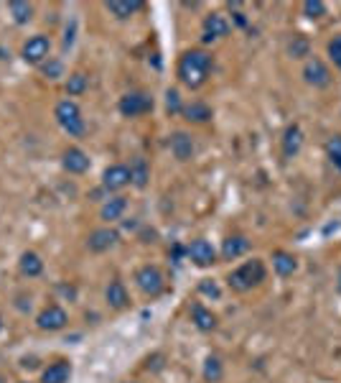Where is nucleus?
Listing matches in <instances>:
<instances>
[{
  "label": "nucleus",
  "mask_w": 341,
  "mask_h": 383,
  "mask_svg": "<svg viewBox=\"0 0 341 383\" xmlns=\"http://www.w3.org/2000/svg\"><path fill=\"white\" fill-rule=\"evenodd\" d=\"M49 54H51V38L46 33H33L21 46V59L28 67H41L49 59Z\"/></svg>",
  "instance_id": "6"
},
{
  "label": "nucleus",
  "mask_w": 341,
  "mask_h": 383,
  "mask_svg": "<svg viewBox=\"0 0 341 383\" xmlns=\"http://www.w3.org/2000/svg\"><path fill=\"white\" fill-rule=\"evenodd\" d=\"M212 67H214V54L212 51L202 49V46L186 49L176 64L178 82L189 89H202L212 77Z\"/></svg>",
  "instance_id": "1"
},
{
  "label": "nucleus",
  "mask_w": 341,
  "mask_h": 383,
  "mask_svg": "<svg viewBox=\"0 0 341 383\" xmlns=\"http://www.w3.org/2000/svg\"><path fill=\"white\" fill-rule=\"evenodd\" d=\"M199 294H204V296H212V299H219L221 289H219V284H216V281L204 279V281H199Z\"/></svg>",
  "instance_id": "35"
},
{
  "label": "nucleus",
  "mask_w": 341,
  "mask_h": 383,
  "mask_svg": "<svg viewBox=\"0 0 341 383\" xmlns=\"http://www.w3.org/2000/svg\"><path fill=\"white\" fill-rule=\"evenodd\" d=\"M202 376L207 383H219L221 378H224V363H221L219 355H207L204 368H202Z\"/></svg>",
  "instance_id": "27"
},
{
  "label": "nucleus",
  "mask_w": 341,
  "mask_h": 383,
  "mask_svg": "<svg viewBox=\"0 0 341 383\" xmlns=\"http://www.w3.org/2000/svg\"><path fill=\"white\" fill-rule=\"evenodd\" d=\"M135 287L146 294V296L156 299V296H161V294H163V289H166L163 271H161L158 266H153V263L140 266L138 271H135Z\"/></svg>",
  "instance_id": "5"
},
{
  "label": "nucleus",
  "mask_w": 341,
  "mask_h": 383,
  "mask_svg": "<svg viewBox=\"0 0 341 383\" xmlns=\"http://www.w3.org/2000/svg\"><path fill=\"white\" fill-rule=\"evenodd\" d=\"M36 327L41 332H62L64 327H69V312L62 304H46L36 314Z\"/></svg>",
  "instance_id": "7"
},
{
  "label": "nucleus",
  "mask_w": 341,
  "mask_h": 383,
  "mask_svg": "<svg viewBox=\"0 0 341 383\" xmlns=\"http://www.w3.org/2000/svg\"><path fill=\"white\" fill-rule=\"evenodd\" d=\"M232 16H234V23H237V26H242V28H245V26H247V18H245V13L234 11Z\"/></svg>",
  "instance_id": "37"
},
{
  "label": "nucleus",
  "mask_w": 341,
  "mask_h": 383,
  "mask_svg": "<svg viewBox=\"0 0 341 383\" xmlns=\"http://www.w3.org/2000/svg\"><path fill=\"white\" fill-rule=\"evenodd\" d=\"M168 146H170V153H173L178 161H191L196 153V140L189 131H173L168 138Z\"/></svg>",
  "instance_id": "14"
},
{
  "label": "nucleus",
  "mask_w": 341,
  "mask_h": 383,
  "mask_svg": "<svg viewBox=\"0 0 341 383\" xmlns=\"http://www.w3.org/2000/svg\"><path fill=\"white\" fill-rule=\"evenodd\" d=\"M74 33H76V21H69V26H67V33H64V44H62L64 51L71 49V44H74Z\"/></svg>",
  "instance_id": "36"
},
{
  "label": "nucleus",
  "mask_w": 341,
  "mask_h": 383,
  "mask_svg": "<svg viewBox=\"0 0 341 383\" xmlns=\"http://www.w3.org/2000/svg\"><path fill=\"white\" fill-rule=\"evenodd\" d=\"M267 276V268L265 263L260 261V258H253V261H245L242 266H237L232 274L227 276V287L237 294H245V292H253L255 287H260Z\"/></svg>",
  "instance_id": "2"
},
{
  "label": "nucleus",
  "mask_w": 341,
  "mask_h": 383,
  "mask_svg": "<svg viewBox=\"0 0 341 383\" xmlns=\"http://www.w3.org/2000/svg\"><path fill=\"white\" fill-rule=\"evenodd\" d=\"M125 187H130V169H127V164H112L102 172V189L108 194H117Z\"/></svg>",
  "instance_id": "13"
},
{
  "label": "nucleus",
  "mask_w": 341,
  "mask_h": 383,
  "mask_svg": "<svg viewBox=\"0 0 341 383\" xmlns=\"http://www.w3.org/2000/svg\"><path fill=\"white\" fill-rule=\"evenodd\" d=\"M64 89H67V95H69V97L84 95V92L89 89V74H84V72H71V74L67 77V84H64Z\"/></svg>",
  "instance_id": "28"
},
{
  "label": "nucleus",
  "mask_w": 341,
  "mask_h": 383,
  "mask_svg": "<svg viewBox=\"0 0 341 383\" xmlns=\"http://www.w3.org/2000/svg\"><path fill=\"white\" fill-rule=\"evenodd\" d=\"M71 373H74V365L67 357H59L54 363H49L44 370H41V378L38 383H69Z\"/></svg>",
  "instance_id": "15"
},
{
  "label": "nucleus",
  "mask_w": 341,
  "mask_h": 383,
  "mask_svg": "<svg viewBox=\"0 0 341 383\" xmlns=\"http://www.w3.org/2000/svg\"><path fill=\"white\" fill-rule=\"evenodd\" d=\"M125 383H135V381H125Z\"/></svg>",
  "instance_id": "39"
},
{
  "label": "nucleus",
  "mask_w": 341,
  "mask_h": 383,
  "mask_svg": "<svg viewBox=\"0 0 341 383\" xmlns=\"http://www.w3.org/2000/svg\"><path fill=\"white\" fill-rule=\"evenodd\" d=\"M21 383H31V381H21Z\"/></svg>",
  "instance_id": "38"
},
{
  "label": "nucleus",
  "mask_w": 341,
  "mask_h": 383,
  "mask_svg": "<svg viewBox=\"0 0 341 383\" xmlns=\"http://www.w3.org/2000/svg\"><path fill=\"white\" fill-rule=\"evenodd\" d=\"M105 8H108L110 16H115L117 21H127L143 8V0H110V3H105Z\"/></svg>",
  "instance_id": "25"
},
{
  "label": "nucleus",
  "mask_w": 341,
  "mask_h": 383,
  "mask_svg": "<svg viewBox=\"0 0 341 383\" xmlns=\"http://www.w3.org/2000/svg\"><path fill=\"white\" fill-rule=\"evenodd\" d=\"M250 248H253V243L247 240L245 235H227L221 240L219 255H221V261H237V258H242L245 253H250Z\"/></svg>",
  "instance_id": "17"
},
{
  "label": "nucleus",
  "mask_w": 341,
  "mask_h": 383,
  "mask_svg": "<svg viewBox=\"0 0 341 383\" xmlns=\"http://www.w3.org/2000/svg\"><path fill=\"white\" fill-rule=\"evenodd\" d=\"M38 70H41V74H44L46 79H51V82H54V79H62V77H64V62H62V59H57V57H49L44 64H41V67H38Z\"/></svg>",
  "instance_id": "30"
},
{
  "label": "nucleus",
  "mask_w": 341,
  "mask_h": 383,
  "mask_svg": "<svg viewBox=\"0 0 341 383\" xmlns=\"http://www.w3.org/2000/svg\"><path fill=\"white\" fill-rule=\"evenodd\" d=\"M186 258L194 263L196 268H212L216 263V248L204 238H196L186 245Z\"/></svg>",
  "instance_id": "10"
},
{
  "label": "nucleus",
  "mask_w": 341,
  "mask_h": 383,
  "mask_svg": "<svg viewBox=\"0 0 341 383\" xmlns=\"http://www.w3.org/2000/svg\"><path fill=\"white\" fill-rule=\"evenodd\" d=\"M127 169H130V184L140 192L148 189V184H151V164L143 156H133Z\"/></svg>",
  "instance_id": "21"
},
{
  "label": "nucleus",
  "mask_w": 341,
  "mask_h": 383,
  "mask_svg": "<svg viewBox=\"0 0 341 383\" xmlns=\"http://www.w3.org/2000/svg\"><path fill=\"white\" fill-rule=\"evenodd\" d=\"M280 146H283V156L285 159H296L301 148H304V131L298 123H291V126L283 131V138H280Z\"/></svg>",
  "instance_id": "18"
},
{
  "label": "nucleus",
  "mask_w": 341,
  "mask_h": 383,
  "mask_svg": "<svg viewBox=\"0 0 341 383\" xmlns=\"http://www.w3.org/2000/svg\"><path fill=\"white\" fill-rule=\"evenodd\" d=\"M288 54L291 59H311V41L306 36H293V41L288 44Z\"/></svg>",
  "instance_id": "29"
},
{
  "label": "nucleus",
  "mask_w": 341,
  "mask_h": 383,
  "mask_svg": "<svg viewBox=\"0 0 341 383\" xmlns=\"http://www.w3.org/2000/svg\"><path fill=\"white\" fill-rule=\"evenodd\" d=\"M304 79H306V84H311V87L326 89L331 84V79H334V74H331L329 64L323 62V59L311 57V59H306V64H304Z\"/></svg>",
  "instance_id": "8"
},
{
  "label": "nucleus",
  "mask_w": 341,
  "mask_h": 383,
  "mask_svg": "<svg viewBox=\"0 0 341 383\" xmlns=\"http://www.w3.org/2000/svg\"><path fill=\"white\" fill-rule=\"evenodd\" d=\"M183 105H186V102H183L181 92H178L176 87L166 89V113H168V115H181Z\"/></svg>",
  "instance_id": "31"
},
{
  "label": "nucleus",
  "mask_w": 341,
  "mask_h": 383,
  "mask_svg": "<svg viewBox=\"0 0 341 383\" xmlns=\"http://www.w3.org/2000/svg\"><path fill=\"white\" fill-rule=\"evenodd\" d=\"M18 274L23 279H38L44 274V258L36 250H23L18 258Z\"/></svg>",
  "instance_id": "23"
},
{
  "label": "nucleus",
  "mask_w": 341,
  "mask_h": 383,
  "mask_svg": "<svg viewBox=\"0 0 341 383\" xmlns=\"http://www.w3.org/2000/svg\"><path fill=\"white\" fill-rule=\"evenodd\" d=\"M117 243H120V233L115 228H110V225H105V228L92 230L87 235V250L89 253L102 255V253H108V250H112Z\"/></svg>",
  "instance_id": "11"
},
{
  "label": "nucleus",
  "mask_w": 341,
  "mask_h": 383,
  "mask_svg": "<svg viewBox=\"0 0 341 383\" xmlns=\"http://www.w3.org/2000/svg\"><path fill=\"white\" fill-rule=\"evenodd\" d=\"M127 212V197L125 194H110L105 202H102L100 207V220L102 223H117V220H122V215Z\"/></svg>",
  "instance_id": "16"
},
{
  "label": "nucleus",
  "mask_w": 341,
  "mask_h": 383,
  "mask_svg": "<svg viewBox=\"0 0 341 383\" xmlns=\"http://www.w3.org/2000/svg\"><path fill=\"white\" fill-rule=\"evenodd\" d=\"M326 54H329V59L334 62L336 70L341 72V33L339 36H334L329 44H326Z\"/></svg>",
  "instance_id": "34"
},
{
  "label": "nucleus",
  "mask_w": 341,
  "mask_h": 383,
  "mask_svg": "<svg viewBox=\"0 0 341 383\" xmlns=\"http://www.w3.org/2000/svg\"><path fill=\"white\" fill-rule=\"evenodd\" d=\"M181 118L186 123H194V126H204V123H209L212 118H214V110L209 108L204 100H191V102L183 105Z\"/></svg>",
  "instance_id": "20"
},
{
  "label": "nucleus",
  "mask_w": 341,
  "mask_h": 383,
  "mask_svg": "<svg viewBox=\"0 0 341 383\" xmlns=\"http://www.w3.org/2000/svg\"><path fill=\"white\" fill-rule=\"evenodd\" d=\"M326 13H329V6H326L323 0H306V3H304V16H306V18H311V21L323 18Z\"/></svg>",
  "instance_id": "32"
},
{
  "label": "nucleus",
  "mask_w": 341,
  "mask_h": 383,
  "mask_svg": "<svg viewBox=\"0 0 341 383\" xmlns=\"http://www.w3.org/2000/svg\"><path fill=\"white\" fill-rule=\"evenodd\" d=\"M272 271L280 279H288L298 271V258L288 250H272Z\"/></svg>",
  "instance_id": "24"
},
{
  "label": "nucleus",
  "mask_w": 341,
  "mask_h": 383,
  "mask_svg": "<svg viewBox=\"0 0 341 383\" xmlns=\"http://www.w3.org/2000/svg\"><path fill=\"white\" fill-rule=\"evenodd\" d=\"M191 322H194V327L199 332H212V330H216V314L209 309L207 304H202V301H196V304H191Z\"/></svg>",
  "instance_id": "22"
},
{
  "label": "nucleus",
  "mask_w": 341,
  "mask_h": 383,
  "mask_svg": "<svg viewBox=\"0 0 341 383\" xmlns=\"http://www.w3.org/2000/svg\"><path fill=\"white\" fill-rule=\"evenodd\" d=\"M8 13L16 26H28L33 21V3L28 0H11L8 3Z\"/></svg>",
  "instance_id": "26"
},
{
  "label": "nucleus",
  "mask_w": 341,
  "mask_h": 383,
  "mask_svg": "<svg viewBox=\"0 0 341 383\" xmlns=\"http://www.w3.org/2000/svg\"><path fill=\"white\" fill-rule=\"evenodd\" d=\"M62 169L67 174H74V177H82L92 169V159L89 153L79 146H67L62 151Z\"/></svg>",
  "instance_id": "9"
},
{
  "label": "nucleus",
  "mask_w": 341,
  "mask_h": 383,
  "mask_svg": "<svg viewBox=\"0 0 341 383\" xmlns=\"http://www.w3.org/2000/svg\"><path fill=\"white\" fill-rule=\"evenodd\" d=\"M202 41L204 44H209V41H216V38H224L229 36V31H232V23H229V18L224 16V13H209V16H204V23H202Z\"/></svg>",
  "instance_id": "12"
},
{
  "label": "nucleus",
  "mask_w": 341,
  "mask_h": 383,
  "mask_svg": "<svg viewBox=\"0 0 341 383\" xmlns=\"http://www.w3.org/2000/svg\"><path fill=\"white\" fill-rule=\"evenodd\" d=\"M105 301H108V306L115 309V312H122V309L130 306V294H127L125 284H122L120 279H112L108 284V289H105Z\"/></svg>",
  "instance_id": "19"
},
{
  "label": "nucleus",
  "mask_w": 341,
  "mask_h": 383,
  "mask_svg": "<svg viewBox=\"0 0 341 383\" xmlns=\"http://www.w3.org/2000/svg\"><path fill=\"white\" fill-rule=\"evenodd\" d=\"M54 118H57L59 128H62L67 135H71V138H82L84 131H87V123H84V118H82V110H79L76 100H71V97H64V100L57 102Z\"/></svg>",
  "instance_id": "3"
},
{
  "label": "nucleus",
  "mask_w": 341,
  "mask_h": 383,
  "mask_svg": "<svg viewBox=\"0 0 341 383\" xmlns=\"http://www.w3.org/2000/svg\"><path fill=\"white\" fill-rule=\"evenodd\" d=\"M326 153H329L331 164L341 172V135H331V138L326 140Z\"/></svg>",
  "instance_id": "33"
},
{
  "label": "nucleus",
  "mask_w": 341,
  "mask_h": 383,
  "mask_svg": "<svg viewBox=\"0 0 341 383\" xmlns=\"http://www.w3.org/2000/svg\"><path fill=\"white\" fill-rule=\"evenodd\" d=\"M153 95L146 92V89H130L125 95L120 97L117 102V110H120L122 118H140V115H146L153 110Z\"/></svg>",
  "instance_id": "4"
}]
</instances>
